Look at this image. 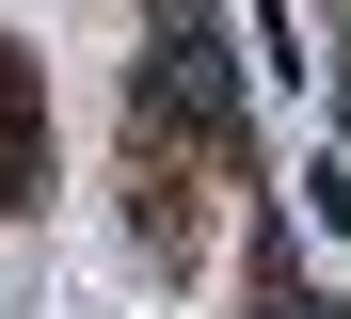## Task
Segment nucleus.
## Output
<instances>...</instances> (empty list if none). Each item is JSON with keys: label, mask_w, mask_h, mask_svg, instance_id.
<instances>
[{"label": "nucleus", "mask_w": 351, "mask_h": 319, "mask_svg": "<svg viewBox=\"0 0 351 319\" xmlns=\"http://www.w3.org/2000/svg\"><path fill=\"white\" fill-rule=\"evenodd\" d=\"M48 191V96H32V64L0 48V208H32Z\"/></svg>", "instance_id": "f03ea898"}, {"label": "nucleus", "mask_w": 351, "mask_h": 319, "mask_svg": "<svg viewBox=\"0 0 351 319\" xmlns=\"http://www.w3.org/2000/svg\"><path fill=\"white\" fill-rule=\"evenodd\" d=\"M223 128H240V96H223V16L208 0H160L144 16V144L223 160Z\"/></svg>", "instance_id": "f257e3e1"}, {"label": "nucleus", "mask_w": 351, "mask_h": 319, "mask_svg": "<svg viewBox=\"0 0 351 319\" xmlns=\"http://www.w3.org/2000/svg\"><path fill=\"white\" fill-rule=\"evenodd\" d=\"M256 319H351L335 287H304V255H271V272H256Z\"/></svg>", "instance_id": "7ed1b4c3"}]
</instances>
